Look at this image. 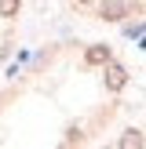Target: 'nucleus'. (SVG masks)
Returning <instances> with one entry per match:
<instances>
[{"mask_svg": "<svg viewBox=\"0 0 146 149\" xmlns=\"http://www.w3.org/2000/svg\"><path fill=\"white\" fill-rule=\"evenodd\" d=\"M102 15H106V18H117V15H128V4H117V0H110V4H102Z\"/></svg>", "mask_w": 146, "mask_h": 149, "instance_id": "f257e3e1", "label": "nucleus"}, {"mask_svg": "<svg viewBox=\"0 0 146 149\" xmlns=\"http://www.w3.org/2000/svg\"><path fill=\"white\" fill-rule=\"evenodd\" d=\"M88 58H91V62H106V58H110V51H102V47H95V51H91V55H88Z\"/></svg>", "mask_w": 146, "mask_h": 149, "instance_id": "f03ea898", "label": "nucleus"}, {"mask_svg": "<svg viewBox=\"0 0 146 149\" xmlns=\"http://www.w3.org/2000/svg\"><path fill=\"white\" fill-rule=\"evenodd\" d=\"M15 7H18V0H0V11H4V15H11Z\"/></svg>", "mask_w": 146, "mask_h": 149, "instance_id": "7ed1b4c3", "label": "nucleus"}]
</instances>
